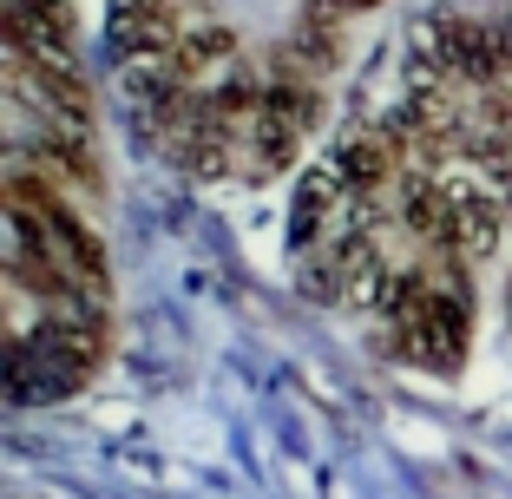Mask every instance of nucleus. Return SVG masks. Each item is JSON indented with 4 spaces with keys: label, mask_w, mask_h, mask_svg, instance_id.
Returning a JSON list of instances; mask_svg holds the SVG:
<instances>
[{
    "label": "nucleus",
    "mask_w": 512,
    "mask_h": 499,
    "mask_svg": "<svg viewBox=\"0 0 512 499\" xmlns=\"http://www.w3.org/2000/svg\"><path fill=\"white\" fill-rule=\"evenodd\" d=\"M506 316H512V296H506Z\"/></svg>",
    "instance_id": "3"
},
{
    "label": "nucleus",
    "mask_w": 512,
    "mask_h": 499,
    "mask_svg": "<svg viewBox=\"0 0 512 499\" xmlns=\"http://www.w3.org/2000/svg\"><path fill=\"white\" fill-rule=\"evenodd\" d=\"M0 40L27 60H66L73 66V14L60 0H0Z\"/></svg>",
    "instance_id": "1"
},
{
    "label": "nucleus",
    "mask_w": 512,
    "mask_h": 499,
    "mask_svg": "<svg viewBox=\"0 0 512 499\" xmlns=\"http://www.w3.org/2000/svg\"><path fill=\"white\" fill-rule=\"evenodd\" d=\"M230 46H237V40H230L224 27H184V33H178V46H171V73L191 79V73H204L211 60H224Z\"/></svg>",
    "instance_id": "2"
}]
</instances>
